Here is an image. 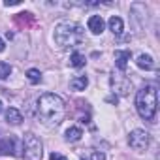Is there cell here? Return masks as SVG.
<instances>
[{"label": "cell", "instance_id": "cell-15", "mask_svg": "<svg viewBox=\"0 0 160 160\" xmlns=\"http://www.w3.org/2000/svg\"><path fill=\"white\" fill-rule=\"evenodd\" d=\"M85 62H87V58H85V55H81V53H73L72 57H70V64L73 66V68H83L85 66Z\"/></svg>", "mask_w": 160, "mask_h": 160}, {"label": "cell", "instance_id": "cell-11", "mask_svg": "<svg viewBox=\"0 0 160 160\" xmlns=\"http://www.w3.org/2000/svg\"><path fill=\"white\" fill-rule=\"evenodd\" d=\"M6 121H8L10 124H21V121H23V115H21V111H19V109H15V108H10V109L6 111Z\"/></svg>", "mask_w": 160, "mask_h": 160}, {"label": "cell", "instance_id": "cell-19", "mask_svg": "<svg viewBox=\"0 0 160 160\" xmlns=\"http://www.w3.org/2000/svg\"><path fill=\"white\" fill-rule=\"evenodd\" d=\"M92 160H106V154L100 152V151H94L92 152Z\"/></svg>", "mask_w": 160, "mask_h": 160}, {"label": "cell", "instance_id": "cell-2", "mask_svg": "<svg viewBox=\"0 0 160 160\" xmlns=\"http://www.w3.org/2000/svg\"><path fill=\"white\" fill-rule=\"evenodd\" d=\"M85 40V30L81 25L64 21L55 28V42L58 47H75Z\"/></svg>", "mask_w": 160, "mask_h": 160}, {"label": "cell", "instance_id": "cell-8", "mask_svg": "<svg viewBox=\"0 0 160 160\" xmlns=\"http://www.w3.org/2000/svg\"><path fill=\"white\" fill-rule=\"evenodd\" d=\"M87 27H89V30H91L92 34H102L106 25H104L102 15H91L89 21H87Z\"/></svg>", "mask_w": 160, "mask_h": 160}, {"label": "cell", "instance_id": "cell-12", "mask_svg": "<svg viewBox=\"0 0 160 160\" xmlns=\"http://www.w3.org/2000/svg\"><path fill=\"white\" fill-rule=\"evenodd\" d=\"M87 85H89L87 75H79V77H75V79H72V81H70V87H72L73 91H85Z\"/></svg>", "mask_w": 160, "mask_h": 160}, {"label": "cell", "instance_id": "cell-14", "mask_svg": "<svg viewBox=\"0 0 160 160\" xmlns=\"http://www.w3.org/2000/svg\"><path fill=\"white\" fill-rule=\"evenodd\" d=\"M81 136H83V132H81V128H77V126H72V128H68L66 130V139L68 141H79L81 139Z\"/></svg>", "mask_w": 160, "mask_h": 160}, {"label": "cell", "instance_id": "cell-5", "mask_svg": "<svg viewBox=\"0 0 160 160\" xmlns=\"http://www.w3.org/2000/svg\"><path fill=\"white\" fill-rule=\"evenodd\" d=\"M111 89L113 92L121 94V96H126L132 89V81H130V77L124 75V72H113L111 75Z\"/></svg>", "mask_w": 160, "mask_h": 160}, {"label": "cell", "instance_id": "cell-4", "mask_svg": "<svg viewBox=\"0 0 160 160\" xmlns=\"http://www.w3.org/2000/svg\"><path fill=\"white\" fill-rule=\"evenodd\" d=\"M42 154H43V151H42L40 138L30 134V132L25 134V138H23V156H25V160H42Z\"/></svg>", "mask_w": 160, "mask_h": 160}, {"label": "cell", "instance_id": "cell-10", "mask_svg": "<svg viewBox=\"0 0 160 160\" xmlns=\"http://www.w3.org/2000/svg\"><path fill=\"white\" fill-rule=\"evenodd\" d=\"M136 64H138L141 70H154V60H152L151 55H139L138 60H136Z\"/></svg>", "mask_w": 160, "mask_h": 160}, {"label": "cell", "instance_id": "cell-16", "mask_svg": "<svg viewBox=\"0 0 160 160\" xmlns=\"http://www.w3.org/2000/svg\"><path fill=\"white\" fill-rule=\"evenodd\" d=\"M27 77H28V81H30L32 85H36V83L42 81V73H40V70H36V68H30V70L27 72Z\"/></svg>", "mask_w": 160, "mask_h": 160}, {"label": "cell", "instance_id": "cell-17", "mask_svg": "<svg viewBox=\"0 0 160 160\" xmlns=\"http://www.w3.org/2000/svg\"><path fill=\"white\" fill-rule=\"evenodd\" d=\"M12 73V66L8 62H0V79H6Z\"/></svg>", "mask_w": 160, "mask_h": 160}, {"label": "cell", "instance_id": "cell-20", "mask_svg": "<svg viewBox=\"0 0 160 160\" xmlns=\"http://www.w3.org/2000/svg\"><path fill=\"white\" fill-rule=\"evenodd\" d=\"M49 160H66V156H64V154H60V152H51Z\"/></svg>", "mask_w": 160, "mask_h": 160}, {"label": "cell", "instance_id": "cell-22", "mask_svg": "<svg viewBox=\"0 0 160 160\" xmlns=\"http://www.w3.org/2000/svg\"><path fill=\"white\" fill-rule=\"evenodd\" d=\"M0 113H2V100H0Z\"/></svg>", "mask_w": 160, "mask_h": 160}, {"label": "cell", "instance_id": "cell-21", "mask_svg": "<svg viewBox=\"0 0 160 160\" xmlns=\"http://www.w3.org/2000/svg\"><path fill=\"white\" fill-rule=\"evenodd\" d=\"M4 49H6V45H4V40H2V38H0V53H2Z\"/></svg>", "mask_w": 160, "mask_h": 160}, {"label": "cell", "instance_id": "cell-7", "mask_svg": "<svg viewBox=\"0 0 160 160\" xmlns=\"http://www.w3.org/2000/svg\"><path fill=\"white\" fill-rule=\"evenodd\" d=\"M17 145V139L13 136H6L0 139V154H15V147Z\"/></svg>", "mask_w": 160, "mask_h": 160}, {"label": "cell", "instance_id": "cell-9", "mask_svg": "<svg viewBox=\"0 0 160 160\" xmlns=\"http://www.w3.org/2000/svg\"><path fill=\"white\" fill-rule=\"evenodd\" d=\"M130 57H132V53H130L128 49H124V51H115V64H117L119 72H124V70H126V64H128Z\"/></svg>", "mask_w": 160, "mask_h": 160}, {"label": "cell", "instance_id": "cell-18", "mask_svg": "<svg viewBox=\"0 0 160 160\" xmlns=\"http://www.w3.org/2000/svg\"><path fill=\"white\" fill-rule=\"evenodd\" d=\"M17 21L23 25V23H27V21H34V17H32V13H28V12H25V13H17Z\"/></svg>", "mask_w": 160, "mask_h": 160}, {"label": "cell", "instance_id": "cell-6", "mask_svg": "<svg viewBox=\"0 0 160 160\" xmlns=\"http://www.w3.org/2000/svg\"><path fill=\"white\" fill-rule=\"evenodd\" d=\"M149 141H151L149 134L145 130H139V128L134 130V132H130V136H128V145L134 151H145L149 147Z\"/></svg>", "mask_w": 160, "mask_h": 160}, {"label": "cell", "instance_id": "cell-3", "mask_svg": "<svg viewBox=\"0 0 160 160\" xmlns=\"http://www.w3.org/2000/svg\"><path fill=\"white\" fill-rule=\"evenodd\" d=\"M136 108L143 121H149V122L154 121V115H156V87L154 85H145L138 92Z\"/></svg>", "mask_w": 160, "mask_h": 160}, {"label": "cell", "instance_id": "cell-13", "mask_svg": "<svg viewBox=\"0 0 160 160\" xmlns=\"http://www.w3.org/2000/svg\"><path fill=\"white\" fill-rule=\"evenodd\" d=\"M122 28H124L122 19H121V17H117V15H113V17L109 19V30H111L113 34H121V32H122Z\"/></svg>", "mask_w": 160, "mask_h": 160}, {"label": "cell", "instance_id": "cell-1", "mask_svg": "<svg viewBox=\"0 0 160 160\" xmlns=\"http://www.w3.org/2000/svg\"><path fill=\"white\" fill-rule=\"evenodd\" d=\"M38 115L49 126L60 124L64 115H66V108H64L62 98L58 94H53V92L42 94L40 100H38Z\"/></svg>", "mask_w": 160, "mask_h": 160}]
</instances>
